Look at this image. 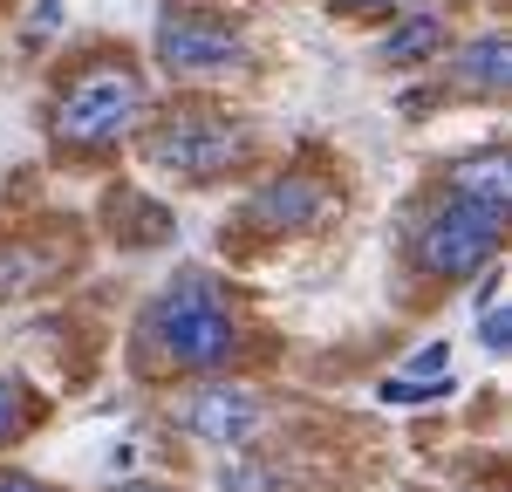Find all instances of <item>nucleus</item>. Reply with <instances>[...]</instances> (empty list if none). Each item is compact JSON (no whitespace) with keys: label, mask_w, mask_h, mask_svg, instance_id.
<instances>
[{"label":"nucleus","mask_w":512,"mask_h":492,"mask_svg":"<svg viewBox=\"0 0 512 492\" xmlns=\"http://www.w3.org/2000/svg\"><path fill=\"white\" fill-rule=\"evenodd\" d=\"M239 356V315L233 287L212 267H185L158 287V301L137 315V363L178 369V376H219Z\"/></svg>","instance_id":"1"},{"label":"nucleus","mask_w":512,"mask_h":492,"mask_svg":"<svg viewBox=\"0 0 512 492\" xmlns=\"http://www.w3.org/2000/svg\"><path fill=\"white\" fill-rule=\"evenodd\" d=\"M151 110V82L130 55H96L82 62L76 76L55 89V110H48V137L62 158H103L117 151L123 137L144 123Z\"/></svg>","instance_id":"2"},{"label":"nucleus","mask_w":512,"mask_h":492,"mask_svg":"<svg viewBox=\"0 0 512 492\" xmlns=\"http://www.w3.org/2000/svg\"><path fill=\"white\" fill-rule=\"evenodd\" d=\"M410 267L424 281H465V274H485L506 246V212H485V205L465 199H437L417 226H410Z\"/></svg>","instance_id":"3"},{"label":"nucleus","mask_w":512,"mask_h":492,"mask_svg":"<svg viewBox=\"0 0 512 492\" xmlns=\"http://www.w3.org/2000/svg\"><path fill=\"white\" fill-rule=\"evenodd\" d=\"M144 158L158 164V171H178V178H226L233 164L253 158V130L226 110H212V103H185V110H171L164 123H151V137H144Z\"/></svg>","instance_id":"4"},{"label":"nucleus","mask_w":512,"mask_h":492,"mask_svg":"<svg viewBox=\"0 0 512 492\" xmlns=\"http://www.w3.org/2000/svg\"><path fill=\"white\" fill-rule=\"evenodd\" d=\"M151 55H158L164 76H178V82H212V76H233V69L253 62L246 28L233 14H212V7H164Z\"/></svg>","instance_id":"5"},{"label":"nucleus","mask_w":512,"mask_h":492,"mask_svg":"<svg viewBox=\"0 0 512 492\" xmlns=\"http://www.w3.org/2000/svg\"><path fill=\"white\" fill-rule=\"evenodd\" d=\"M328 212H335V185H328V178H315V171H280V178H267L260 192H246L239 226L280 240V233H308V226H321Z\"/></svg>","instance_id":"6"},{"label":"nucleus","mask_w":512,"mask_h":492,"mask_svg":"<svg viewBox=\"0 0 512 492\" xmlns=\"http://www.w3.org/2000/svg\"><path fill=\"white\" fill-rule=\"evenodd\" d=\"M171 424L192 431V438H205V445L233 451L267 424V404H260L246 383H198V390H185V397L171 404Z\"/></svg>","instance_id":"7"},{"label":"nucleus","mask_w":512,"mask_h":492,"mask_svg":"<svg viewBox=\"0 0 512 492\" xmlns=\"http://www.w3.org/2000/svg\"><path fill=\"white\" fill-rule=\"evenodd\" d=\"M444 199H465V205H485V212H506L512 199V164L499 144H485L472 158H458L444 171Z\"/></svg>","instance_id":"8"},{"label":"nucleus","mask_w":512,"mask_h":492,"mask_svg":"<svg viewBox=\"0 0 512 492\" xmlns=\"http://www.w3.org/2000/svg\"><path fill=\"white\" fill-rule=\"evenodd\" d=\"M506 82H512L506 35H472L451 55V89H465V96H506Z\"/></svg>","instance_id":"9"},{"label":"nucleus","mask_w":512,"mask_h":492,"mask_svg":"<svg viewBox=\"0 0 512 492\" xmlns=\"http://www.w3.org/2000/svg\"><path fill=\"white\" fill-rule=\"evenodd\" d=\"M444 35H451V28H444V7H417V14H403V21H396V35H383V48H376V55H383V62H396V69H410V62L437 55V48H444Z\"/></svg>","instance_id":"10"},{"label":"nucleus","mask_w":512,"mask_h":492,"mask_svg":"<svg viewBox=\"0 0 512 492\" xmlns=\"http://www.w3.org/2000/svg\"><path fill=\"white\" fill-rule=\"evenodd\" d=\"M62 267H69V253H35V246L0 240V301H21V294L48 287Z\"/></svg>","instance_id":"11"},{"label":"nucleus","mask_w":512,"mask_h":492,"mask_svg":"<svg viewBox=\"0 0 512 492\" xmlns=\"http://www.w3.org/2000/svg\"><path fill=\"white\" fill-rule=\"evenodd\" d=\"M28 424H35V397H28V383H21V376H0V445H14Z\"/></svg>","instance_id":"12"},{"label":"nucleus","mask_w":512,"mask_h":492,"mask_svg":"<svg viewBox=\"0 0 512 492\" xmlns=\"http://www.w3.org/2000/svg\"><path fill=\"white\" fill-rule=\"evenodd\" d=\"M478 342H485L492 356H506V342H512V315H506V301L478 308Z\"/></svg>","instance_id":"13"},{"label":"nucleus","mask_w":512,"mask_h":492,"mask_svg":"<svg viewBox=\"0 0 512 492\" xmlns=\"http://www.w3.org/2000/svg\"><path fill=\"white\" fill-rule=\"evenodd\" d=\"M335 14H355V21H383V14H396L403 0H328Z\"/></svg>","instance_id":"14"},{"label":"nucleus","mask_w":512,"mask_h":492,"mask_svg":"<svg viewBox=\"0 0 512 492\" xmlns=\"http://www.w3.org/2000/svg\"><path fill=\"white\" fill-rule=\"evenodd\" d=\"M226 492H267V472L246 458V465H226Z\"/></svg>","instance_id":"15"},{"label":"nucleus","mask_w":512,"mask_h":492,"mask_svg":"<svg viewBox=\"0 0 512 492\" xmlns=\"http://www.w3.org/2000/svg\"><path fill=\"white\" fill-rule=\"evenodd\" d=\"M0 492H55V486L35 479V472H0Z\"/></svg>","instance_id":"16"},{"label":"nucleus","mask_w":512,"mask_h":492,"mask_svg":"<svg viewBox=\"0 0 512 492\" xmlns=\"http://www.w3.org/2000/svg\"><path fill=\"white\" fill-rule=\"evenodd\" d=\"M123 492H164V486H123Z\"/></svg>","instance_id":"17"},{"label":"nucleus","mask_w":512,"mask_h":492,"mask_svg":"<svg viewBox=\"0 0 512 492\" xmlns=\"http://www.w3.org/2000/svg\"><path fill=\"white\" fill-rule=\"evenodd\" d=\"M472 492H499V486H472Z\"/></svg>","instance_id":"18"}]
</instances>
